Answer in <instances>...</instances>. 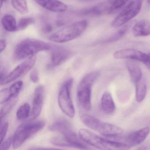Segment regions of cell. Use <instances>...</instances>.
<instances>
[{"label": "cell", "instance_id": "obj_22", "mask_svg": "<svg viewBox=\"0 0 150 150\" xmlns=\"http://www.w3.org/2000/svg\"><path fill=\"white\" fill-rule=\"evenodd\" d=\"M136 98L138 102H141L145 97L146 93V85L145 81L142 78L136 84Z\"/></svg>", "mask_w": 150, "mask_h": 150}, {"label": "cell", "instance_id": "obj_18", "mask_svg": "<svg viewBox=\"0 0 150 150\" xmlns=\"http://www.w3.org/2000/svg\"><path fill=\"white\" fill-rule=\"evenodd\" d=\"M101 107L107 114H111L115 110V105L111 95L108 92L103 93L101 100Z\"/></svg>", "mask_w": 150, "mask_h": 150}, {"label": "cell", "instance_id": "obj_33", "mask_svg": "<svg viewBox=\"0 0 150 150\" xmlns=\"http://www.w3.org/2000/svg\"><path fill=\"white\" fill-rule=\"evenodd\" d=\"M52 25L48 22H45L43 25L42 30L45 33H49L52 30Z\"/></svg>", "mask_w": 150, "mask_h": 150}, {"label": "cell", "instance_id": "obj_7", "mask_svg": "<svg viewBox=\"0 0 150 150\" xmlns=\"http://www.w3.org/2000/svg\"><path fill=\"white\" fill-rule=\"evenodd\" d=\"M73 79L67 80L61 86L58 96V102L62 111L69 117L73 118L75 115V109L71 97Z\"/></svg>", "mask_w": 150, "mask_h": 150}, {"label": "cell", "instance_id": "obj_37", "mask_svg": "<svg viewBox=\"0 0 150 150\" xmlns=\"http://www.w3.org/2000/svg\"><path fill=\"white\" fill-rule=\"evenodd\" d=\"M3 3H4V1L3 0H1V7H2Z\"/></svg>", "mask_w": 150, "mask_h": 150}, {"label": "cell", "instance_id": "obj_39", "mask_svg": "<svg viewBox=\"0 0 150 150\" xmlns=\"http://www.w3.org/2000/svg\"><path fill=\"white\" fill-rule=\"evenodd\" d=\"M111 1H115V0H111Z\"/></svg>", "mask_w": 150, "mask_h": 150}, {"label": "cell", "instance_id": "obj_10", "mask_svg": "<svg viewBox=\"0 0 150 150\" xmlns=\"http://www.w3.org/2000/svg\"><path fill=\"white\" fill-rule=\"evenodd\" d=\"M113 2L111 0H106L93 6L84 8L77 13L81 16H97L109 14L110 10Z\"/></svg>", "mask_w": 150, "mask_h": 150}, {"label": "cell", "instance_id": "obj_31", "mask_svg": "<svg viewBox=\"0 0 150 150\" xmlns=\"http://www.w3.org/2000/svg\"><path fill=\"white\" fill-rule=\"evenodd\" d=\"M13 137L8 138V139H6L3 142L1 143L0 145V150H7L9 149L11 144H13Z\"/></svg>", "mask_w": 150, "mask_h": 150}, {"label": "cell", "instance_id": "obj_13", "mask_svg": "<svg viewBox=\"0 0 150 150\" xmlns=\"http://www.w3.org/2000/svg\"><path fill=\"white\" fill-rule=\"evenodd\" d=\"M49 67H55L64 63L71 56V52L64 47L55 46L52 49Z\"/></svg>", "mask_w": 150, "mask_h": 150}, {"label": "cell", "instance_id": "obj_4", "mask_svg": "<svg viewBox=\"0 0 150 150\" xmlns=\"http://www.w3.org/2000/svg\"><path fill=\"white\" fill-rule=\"evenodd\" d=\"M80 118L86 126L106 137L120 136L123 133V130L121 127L112 124L101 122L90 115L82 114L81 115Z\"/></svg>", "mask_w": 150, "mask_h": 150}, {"label": "cell", "instance_id": "obj_15", "mask_svg": "<svg viewBox=\"0 0 150 150\" xmlns=\"http://www.w3.org/2000/svg\"><path fill=\"white\" fill-rule=\"evenodd\" d=\"M150 131V128L146 127L132 132L125 137V143L131 147L138 145L147 137Z\"/></svg>", "mask_w": 150, "mask_h": 150}, {"label": "cell", "instance_id": "obj_6", "mask_svg": "<svg viewBox=\"0 0 150 150\" xmlns=\"http://www.w3.org/2000/svg\"><path fill=\"white\" fill-rule=\"evenodd\" d=\"M52 132H59L74 145V147L81 149H88L84 141L78 137L73 130L70 124L67 120L60 119L53 123L49 128Z\"/></svg>", "mask_w": 150, "mask_h": 150}, {"label": "cell", "instance_id": "obj_40", "mask_svg": "<svg viewBox=\"0 0 150 150\" xmlns=\"http://www.w3.org/2000/svg\"><path fill=\"white\" fill-rule=\"evenodd\" d=\"M3 1H4H4H6V0H3Z\"/></svg>", "mask_w": 150, "mask_h": 150}, {"label": "cell", "instance_id": "obj_24", "mask_svg": "<svg viewBox=\"0 0 150 150\" xmlns=\"http://www.w3.org/2000/svg\"><path fill=\"white\" fill-rule=\"evenodd\" d=\"M18 100L17 96H15L6 102L4 104L1 110V118L2 119L6 116L12 110L14 107L15 106Z\"/></svg>", "mask_w": 150, "mask_h": 150}, {"label": "cell", "instance_id": "obj_2", "mask_svg": "<svg viewBox=\"0 0 150 150\" xmlns=\"http://www.w3.org/2000/svg\"><path fill=\"white\" fill-rule=\"evenodd\" d=\"M88 27L86 20L73 23L58 30L49 37L51 41L57 43H65L80 36Z\"/></svg>", "mask_w": 150, "mask_h": 150}, {"label": "cell", "instance_id": "obj_12", "mask_svg": "<svg viewBox=\"0 0 150 150\" xmlns=\"http://www.w3.org/2000/svg\"><path fill=\"white\" fill-rule=\"evenodd\" d=\"M114 57L116 59H131L140 61L145 64L147 60V54L140 51L133 49L119 50L114 53Z\"/></svg>", "mask_w": 150, "mask_h": 150}, {"label": "cell", "instance_id": "obj_19", "mask_svg": "<svg viewBox=\"0 0 150 150\" xmlns=\"http://www.w3.org/2000/svg\"><path fill=\"white\" fill-rule=\"evenodd\" d=\"M126 65L132 80L136 84L142 78V71L140 67L137 63L132 61H128Z\"/></svg>", "mask_w": 150, "mask_h": 150}, {"label": "cell", "instance_id": "obj_17", "mask_svg": "<svg viewBox=\"0 0 150 150\" xmlns=\"http://www.w3.org/2000/svg\"><path fill=\"white\" fill-rule=\"evenodd\" d=\"M132 32L136 37L146 36L150 35V22L146 20L136 23L133 27Z\"/></svg>", "mask_w": 150, "mask_h": 150}, {"label": "cell", "instance_id": "obj_25", "mask_svg": "<svg viewBox=\"0 0 150 150\" xmlns=\"http://www.w3.org/2000/svg\"><path fill=\"white\" fill-rule=\"evenodd\" d=\"M13 7L21 14L28 13V7L27 0H12Z\"/></svg>", "mask_w": 150, "mask_h": 150}, {"label": "cell", "instance_id": "obj_26", "mask_svg": "<svg viewBox=\"0 0 150 150\" xmlns=\"http://www.w3.org/2000/svg\"><path fill=\"white\" fill-rule=\"evenodd\" d=\"M30 108L29 104L25 103L21 106L16 112V117L19 121H22L29 116Z\"/></svg>", "mask_w": 150, "mask_h": 150}, {"label": "cell", "instance_id": "obj_21", "mask_svg": "<svg viewBox=\"0 0 150 150\" xmlns=\"http://www.w3.org/2000/svg\"><path fill=\"white\" fill-rule=\"evenodd\" d=\"M134 21H131L129 23H126L124 25V26L119 30L118 31H117L114 35H112L111 36L109 37L108 39H106L105 41L106 43H112L117 41L121 39L124 35H125L127 31L131 28L132 25H134Z\"/></svg>", "mask_w": 150, "mask_h": 150}, {"label": "cell", "instance_id": "obj_32", "mask_svg": "<svg viewBox=\"0 0 150 150\" xmlns=\"http://www.w3.org/2000/svg\"><path fill=\"white\" fill-rule=\"evenodd\" d=\"M30 80L34 83H37L39 80V76L37 70H33L30 74Z\"/></svg>", "mask_w": 150, "mask_h": 150}, {"label": "cell", "instance_id": "obj_35", "mask_svg": "<svg viewBox=\"0 0 150 150\" xmlns=\"http://www.w3.org/2000/svg\"><path fill=\"white\" fill-rule=\"evenodd\" d=\"M145 65L147 67L150 68V52L147 54V60Z\"/></svg>", "mask_w": 150, "mask_h": 150}, {"label": "cell", "instance_id": "obj_38", "mask_svg": "<svg viewBox=\"0 0 150 150\" xmlns=\"http://www.w3.org/2000/svg\"><path fill=\"white\" fill-rule=\"evenodd\" d=\"M147 2L149 3V4H150V0H147Z\"/></svg>", "mask_w": 150, "mask_h": 150}, {"label": "cell", "instance_id": "obj_27", "mask_svg": "<svg viewBox=\"0 0 150 150\" xmlns=\"http://www.w3.org/2000/svg\"><path fill=\"white\" fill-rule=\"evenodd\" d=\"M23 86V82L21 81H20L13 84L8 88H7V92L9 100L15 96H17V95Z\"/></svg>", "mask_w": 150, "mask_h": 150}, {"label": "cell", "instance_id": "obj_11", "mask_svg": "<svg viewBox=\"0 0 150 150\" xmlns=\"http://www.w3.org/2000/svg\"><path fill=\"white\" fill-rule=\"evenodd\" d=\"M80 138L85 143L96 147L97 149L107 150L106 139L103 138L86 129H81L79 131Z\"/></svg>", "mask_w": 150, "mask_h": 150}, {"label": "cell", "instance_id": "obj_9", "mask_svg": "<svg viewBox=\"0 0 150 150\" xmlns=\"http://www.w3.org/2000/svg\"><path fill=\"white\" fill-rule=\"evenodd\" d=\"M36 58L31 57L28 58L25 61L16 67L5 79L1 82V85H6L14 81L19 77L27 73L34 66L35 63Z\"/></svg>", "mask_w": 150, "mask_h": 150}, {"label": "cell", "instance_id": "obj_30", "mask_svg": "<svg viewBox=\"0 0 150 150\" xmlns=\"http://www.w3.org/2000/svg\"><path fill=\"white\" fill-rule=\"evenodd\" d=\"M8 128V122L4 123L3 124H1V131H0V139L1 143L3 142L4 138L6 135L7 132Z\"/></svg>", "mask_w": 150, "mask_h": 150}, {"label": "cell", "instance_id": "obj_20", "mask_svg": "<svg viewBox=\"0 0 150 150\" xmlns=\"http://www.w3.org/2000/svg\"><path fill=\"white\" fill-rule=\"evenodd\" d=\"M1 23L3 28L7 31H17V22L16 18L11 14L5 15L2 17Z\"/></svg>", "mask_w": 150, "mask_h": 150}, {"label": "cell", "instance_id": "obj_36", "mask_svg": "<svg viewBox=\"0 0 150 150\" xmlns=\"http://www.w3.org/2000/svg\"><path fill=\"white\" fill-rule=\"evenodd\" d=\"M79 1H95V0H79Z\"/></svg>", "mask_w": 150, "mask_h": 150}, {"label": "cell", "instance_id": "obj_29", "mask_svg": "<svg viewBox=\"0 0 150 150\" xmlns=\"http://www.w3.org/2000/svg\"><path fill=\"white\" fill-rule=\"evenodd\" d=\"M35 23V19L31 17L21 18L17 22V31H22Z\"/></svg>", "mask_w": 150, "mask_h": 150}, {"label": "cell", "instance_id": "obj_28", "mask_svg": "<svg viewBox=\"0 0 150 150\" xmlns=\"http://www.w3.org/2000/svg\"><path fill=\"white\" fill-rule=\"evenodd\" d=\"M50 142L52 144L57 146L74 147V145L63 136L62 137H54L50 139Z\"/></svg>", "mask_w": 150, "mask_h": 150}, {"label": "cell", "instance_id": "obj_3", "mask_svg": "<svg viewBox=\"0 0 150 150\" xmlns=\"http://www.w3.org/2000/svg\"><path fill=\"white\" fill-rule=\"evenodd\" d=\"M99 74L96 71L89 73L83 77L78 86L77 96L79 103L87 111L91 110L92 88Z\"/></svg>", "mask_w": 150, "mask_h": 150}, {"label": "cell", "instance_id": "obj_34", "mask_svg": "<svg viewBox=\"0 0 150 150\" xmlns=\"http://www.w3.org/2000/svg\"><path fill=\"white\" fill-rule=\"evenodd\" d=\"M7 47V42L5 39H1L0 42V52L2 53Z\"/></svg>", "mask_w": 150, "mask_h": 150}, {"label": "cell", "instance_id": "obj_23", "mask_svg": "<svg viewBox=\"0 0 150 150\" xmlns=\"http://www.w3.org/2000/svg\"><path fill=\"white\" fill-rule=\"evenodd\" d=\"M133 0H115L113 1L110 10L109 14L116 13L119 11L123 10L125 7Z\"/></svg>", "mask_w": 150, "mask_h": 150}, {"label": "cell", "instance_id": "obj_8", "mask_svg": "<svg viewBox=\"0 0 150 150\" xmlns=\"http://www.w3.org/2000/svg\"><path fill=\"white\" fill-rule=\"evenodd\" d=\"M143 2V0H133L113 21L112 27L119 28L126 24L136 17L141 10Z\"/></svg>", "mask_w": 150, "mask_h": 150}, {"label": "cell", "instance_id": "obj_16", "mask_svg": "<svg viewBox=\"0 0 150 150\" xmlns=\"http://www.w3.org/2000/svg\"><path fill=\"white\" fill-rule=\"evenodd\" d=\"M45 9L55 13H63L68 9V6L59 0H34Z\"/></svg>", "mask_w": 150, "mask_h": 150}, {"label": "cell", "instance_id": "obj_1", "mask_svg": "<svg viewBox=\"0 0 150 150\" xmlns=\"http://www.w3.org/2000/svg\"><path fill=\"white\" fill-rule=\"evenodd\" d=\"M50 45L38 39L27 38L19 43L15 49V58L18 60L34 57L40 52L51 49Z\"/></svg>", "mask_w": 150, "mask_h": 150}, {"label": "cell", "instance_id": "obj_5", "mask_svg": "<svg viewBox=\"0 0 150 150\" xmlns=\"http://www.w3.org/2000/svg\"><path fill=\"white\" fill-rule=\"evenodd\" d=\"M45 123L42 121L23 124L16 129L13 137L14 149L19 148L26 140L43 129Z\"/></svg>", "mask_w": 150, "mask_h": 150}, {"label": "cell", "instance_id": "obj_14", "mask_svg": "<svg viewBox=\"0 0 150 150\" xmlns=\"http://www.w3.org/2000/svg\"><path fill=\"white\" fill-rule=\"evenodd\" d=\"M45 96V88L39 86L36 88L34 93L32 106V119H35L41 114L42 108Z\"/></svg>", "mask_w": 150, "mask_h": 150}]
</instances>
